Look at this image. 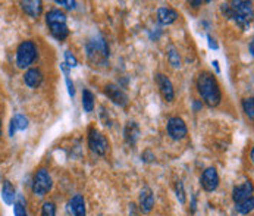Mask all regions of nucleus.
<instances>
[{"mask_svg": "<svg viewBox=\"0 0 254 216\" xmlns=\"http://www.w3.org/2000/svg\"><path fill=\"white\" fill-rule=\"evenodd\" d=\"M38 56L36 43L33 40H25L22 41L18 49H16V67L19 70H27L30 68Z\"/></svg>", "mask_w": 254, "mask_h": 216, "instance_id": "20e7f679", "label": "nucleus"}, {"mask_svg": "<svg viewBox=\"0 0 254 216\" xmlns=\"http://www.w3.org/2000/svg\"><path fill=\"white\" fill-rule=\"evenodd\" d=\"M156 82L159 85V90H160L163 99L166 102H174L175 100V90H174V85H172L171 79L163 73H157L156 75Z\"/></svg>", "mask_w": 254, "mask_h": 216, "instance_id": "9d476101", "label": "nucleus"}, {"mask_svg": "<svg viewBox=\"0 0 254 216\" xmlns=\"http://www.w3.org/2000/svg\"><path fill=\"white\" fill-rule=\"evenodd\" d=\"M197 91L209 108H216L222 102V91L218 79L212 72L203 71L197 78Z\"/></svg>", "mask_w": 254, "mask_h": 216, "instance_id": "f257e3e1", "label": "nucleus"}, {"mask_svg": "<svg viewBox=\"0 0 254 216\" xmlns=\"http://www.w3.org/2000/svg\"><path fill=\"white\" fill-rule=\"evenodd\" d=\"M52 187H53V180H52V175L49 174V171L44 168L37 169L34 177H33V182H31L33 194L38 196V197H44L50 193Z\"/></svg>", "mask_w": 254, "mask_h": 216, "instance_id": "39448f33", "label": "nucleus"}, {"mask_svg": "<svg viewBox=\"0 0 254 216\" xmlns=\"http://www.w3.org/2000/svg\"><path fill=\"white\" fill-rule=\"evenodd\" d=\"M105 94L109 97L115 105H118L121 108H125L128 105V96H127V93L119 85H116V84H108L105 87Z\"/></svg>", "mask_w": 254, "mask_h": 216, "instance_id": "1a4fd4ad", "label": "nucleus"}, {"mask_svg": "<svg viewBox=\"0 0 254 216\" xmlns=\"http://www.w3.org/2000/svg\"><path fill=\"white\" fill-rule=\"evenodd\" d=\"M190 4H194V7H198L200 4H203V1H191Z\"/></svg>", "mask_w": 254, "mask_h": 216, "instance_id": "473e14b6", "label": "nucleus"}, {"mask_svg": "<svg viewBox=\"0 0 254 216\" xmlns=\"http://www.w3.org/2000/svg\"><path fill=\"white\" fill-rule=\"evenodd\" d=\"M69 209H71L73 216H87L85 200L81 194H75L69 200Z\"/></svg>", "mask_w": 254, "mask_h": 216, "instance_id": "f3484780", "label": "nucleus"}, {"mask_svg": "<svg viewBox=\"0 0 254 216\" xmlns=\"http://www.w3.org/2000/svg\"><path fill=\"white\" fill-rule=\"evenodd\" d=\"M65 65H68L69 68H75V67H78V61H76V58L73 56L71 52H65V62H64Z\"/></svg>", "mask_w": 254, "mask_h": 216, "instance_id": "cd10ccee", "label": "nucleus"}, {"mask_svg": "<svg viewBox=\"0 0 254 216\" xmlns=\"http://www.w3.org/2000/svg\"><path fill=\"white\" fill-rule=\"evenodd\" d=\"M49 30H50V34L58 41H64L69 36V30L66 24H53V25H49Z\"/></svg>", "mask_w": 254, "mask_h": 216, "instance_id": "412c9836", "label": "nucleus"}, {"mask_svg": "<svg viewBox=\"0 0 254 216\" xmlns=\"http://www.w3.org/2000/svg\"><path fill=\"white\" fill-rule=\"evenodd\" d=\"M213 65H215V68H216V72H220V70H219L218 61H213Z\"/></svg>", "mask_w": 254, "mask_h": 216, "instance_id": "72a5a7b5", "label": "nucleus"}, {"mask_svg": "<svg viewBox=\"0 0 254 216\" xmlns=\"http://www.w3.org/2000/svg\"><path fill=\"white\" fill-rule=\"evenodd\" d=\"M28 128V119L24 116V115H15L12 119H10V125H9V136H15L16 131H24Z\"/></svg>", "mask_w": 254, "mask_h": 216, "instance_id": "a211bd4d", "label": "nucleus"}, {"mask_svg": "<svg viewBox=\"0 0 254 216\" xmlns=\"http://www.w3.org/2000/svg\"><path fill=\"white\" fill-rule=\"evenodd\" d=\"M0 137H1V119H0Z\"/></svg>", "mask_w": 254, "mask_h": 216, "instance_id": "c9c22d12", "label": "nucleus"}, {"mask_svg": "<svg viewBox=\"0 0 254 216\" xmlns=\"http://www.w3.org/2000/svg\"><path fill=\"white\" fill-rule=\"evenodd\" d=\"M56 4L65 6L66 9H75L76 7V1H71V0H56Z\"/></svg>", "mask_w": 254, "mask_h": 216, "instance_id": "c85d7f7f", "label": "nucleus"}, {"mask_svg": "<svg viewBox=\"0 0 254 216\" xmlns=\"http://www.w3.org/2000/svg\"><path fill=\"white\" fill-rule=\"evenodd\" d=\"M82 108L87 113L94 110V94L90 90H82Z\"/></svg>", "mask_w": 254, "mask_h": 216, "instance_id": "4be33fe9", "label": "nucleus"}, {"mask_svg": "<svg viewBox=\"0 0 254 216\" xmlns=\"http://www.w3.org/2000/svg\"><path fill=\"white\" fill-rule=\"evenodd\" d=\"M166 130H168V134L172 140L175 142H180L184 140L188 134V130H187V125L184 122V119L180 116H172L169 118L168 121V125H166Z\"/></svg>", "mask_w": 254, "mask_h": 216, "instance_id": "0eeeda50", "label": "nucleus"}, {"mask_svg": "<svg viewBox=\"0 0 254 216\" xmlns=\"http://www.w3.org/2000/svg\"><path fill=\"white\" fill-rule=\"evenodd\" d=\"M207 40H209V46H210L212 49H218V44H216V41L212 38V36H207Z\"/></svg>", "mask_w": 254, "mask_h": 216, "instance_id": "2f4dec72", "label": "nucleus"}, {"mask_svg": "<svg viewBox=\"0 0 254 216\" xmlns=\"http://www.w3.org/2000/svg\"><path fill=\"white\" fill-rule=\"evenodd\" d=\"M168 59H169V64L174 68H181V56H180L178 50L174 46L168 47Z\"/></svg>", "mask_w": 254, "mask_h": 216, "instance_id": "5701e85b", "label": "nucleus"}, {"mask_svg": "<svg viewBox=\"0 0 254 216\" xmlns=\"http://www.w3.org/2000/svg\"><path fill=\"white\" fill-rule=\"evenodd\" d=\"M253 52H254V43L252 41V43H250V55H253Z\"/></svg>", "mask_w": 254, "mask_h": 216, "instance_id": "f704fd0d", "label": "nucleus"}, {"mask_svg": "<svg viewBox=\"0 0 254 216\" xmlns=\"http://www.w3.org/2000/svg\"><path fill=\"white\" fill-rule=\"evenodd\" d=\"M24 82L30 88H37L43 82V73L38 68H30L24 73Z\"/></svg>", "mask_w": 254, "mask_h": 216, "instance_id": "f8f14e48", "label": "nucleus"}, {"mask_svg": "<svg viewBox=\"0 0 254 216\" xmlns=\"http://www.w3.org/2000/svg\"><path fill=\"white\" fill-rule=\"evenodd\" d=\"M88 147L97 156H105L109 150V142L99 130L90 128L88 130Z\"/></svg>", "mask_w": 254, "mask_h": 216, "instance_id": "423d86ee", "label": "nucleus"}, {"mask_svg": "<svg viewBox=\"0 0 254 216\" xmlns=\"http://www.w3.org/2000/svg\"><path fill=\"white\" fill-rule=\"evenodd\" d=\"M175 193H177L178 202H180L181 205H184V203L187 202V196H185V190H184L182 181H177V184H175Z\"/></svg>", "mask_w": 254, "mask_h": 216, "instance_id": "bb28decb", "label": "nucleus"}, {"mask_svg": "<svg viewBox=\"0 0 254 216\" xmlns=\"http://www.w3.org/2000/svg\"><path fill=\"white\" fill-rule=\"evenodd\" d=\"M66 85H68V91H69V96L73 97L75 96V88H73V82L66 76Z\"/></svg>", "mask_w": 254, "mask_h": 216, "instance_id": "c756f323", "label": "nucleus"}, {"mask_svg": "<svg viewBox=\"0 0 254 216\" xmlns=\"http://www.w3.org/2000/svg\"><path fill=\"white\" fill-rule=\"evenodd\" d=\"M46 24L53 25V24H66V15L59 10V9H52L50 12L46 13Z\"/></svg>", "mask_w": 254, "mask_h": 216, "instance_id": "aec40b11", "label": "nucleus"}, {"mask_svg": "<svg viewBox=\"0 0 254 216\" xmlns=\"http://www.w3.org/2000/svg\"><path fill=\"white\" fill-rule=\"evenodd\" d=\"M40 216H56V206L53 202H46L41 206V215Z\"/></svg>", "mask_w": 254, "mask_h": 216, "instance_id": "b1692460", "label": "nucleus"}, {"mask_svg": "<svg viewBox=\"0 0 254 216\" xmlns=\"http://www.w3.org/2000/svg\"><path fill=\"white\" fill-rule=\"evenodd\" d=\"M154 206V196H153V191L150 187H143L141 193H140V211L143 214H148L151 212Z\"/></svg>", "mask_w": 254, "mask_h": 216, "instance_id": "9b49d317", "label": "nucleus"}, {"mask_svg": "<svg viewBox=\"0 0 254 216\" xmlns=\"http://www.w3.org/2000/svg\"><path fill=\"white\" fill-rule=\"evenodd\" d=\"M232 200L235 203L237 211L241 215H249L254 209V197H253V184L252 181H246L232 190Z\"/></svg>", "mask_w": 254, "mask_h": 216, "instance_id": "f03ea898", "label": "nucleus"}, {"mask_svg": "<svg viewBox=\"0 0 254 216\" xmlns=\"http://www.w3.org/2000/svg\"><path fill=\"white\" fill-rule=\"evenodd\" d=\"M231 7L234 10V13L243 16V18H247L252 21L253 18V7H252V1H232L231 3Z\"/></svg>", "mask_w": 254, "mask_h": 216, "instance_id": "4468645a", "label": "nucleus"}, {"mask_svg": "<svg viewBox=\"0 0 254 216\" xmlns=\"http://www.w3.org/2000/svg\"><path fill=\"white\" fill-rule=\"evenodd\" d=\"M13 215L28 216V214H27V209H25V205H24V199H22V197L19 199V202H15V205H13Z\"/></svg>", "mask_w": 254, "mask_h": 216, "instance_id": "393cba45", "label": "nucleus"}, {"mask_svg": "<svg viewBox=\"0 0 254 216\" xmlns=\"http://www.w3.org/2000/svg\"><path fill=\"white\" fill-rule=\"evenodd\" d=\"M157 19L162 25H171L178 19V12L172 7H160L157 10Z\"/></svg>", "mask_w": 254, "mask_h": 216, "instance_id": "2eb2a0df", "label": "nucleus"}, {"mask_svg": "<svg viewBox=\"0 0 254 216\" xmlns=\"http://www.w3.org/2000/svg\"><path fill=\"white\" fill-rule=\"evenodd\" d=\"M1 200L7 205V206H13L15 205V199H16V191L15 187L12 185L10 181H3L1 184Z\"/></svg>", "mask_w": 254, "mask_h": 216, "instance_id": "dca6fc26", "label": "nucleus"}, {"mask_svg": "<svg viewBox=\"0 0 254 216\" xmlns=\"http://www.w3.org/2000/svg\"><path fill=\"white\" fill-rule=\"evenodd\" d=\"M219 181L220 180H219L218 171L213 166L204 169L203 174H201V177H200V184H201L203 190L207 191V193H213L215 190H218Z\"/></svg>", "mask_w": 254, "mask_h": 216, "instance_id": "6e6552de", "label": "nucleus"}, {"mask_svg": "<svg viewBox=\"0 0 254 216\" xmlns=\"http://www.w3.org/2000/svg\"><path fill=\"white\" fill-rule=\"evenodd\" d=\"M203 108V103H201V100H195L194 103H192V109H194V112H198L200 109Z\"/></svg>", "mask_w": 254, "mask_h": 216, "instance_id": "7c9ffc66", "label": "nucleus"}, {"mask_svg": "<svg viewBox=\"0 0 254 216\" xmlns=\"http://www.w3.org/2000/svg\"><path fill=\"white\" fill-rule=\"evenodd\" d=\"M124 134H125V140H127V143L131 144V145H134V144L137 143V140H138L140 128H138V125H137L135 122H128V124H127V127H125Z\"/></svg>", "mask_w": 254, "mask_h": 216, "instance_id": "6ab92c4d", "label": "nucleus"}, {"mask_svg": "<svg viewBox=\"0 0 254 216\" xmlns=\"http://www.w3.org/2000/svg\"><path fill=\"white\" fill-rule=\"evenodd\" d=\"M19 4H21L22 10L31 18H38L43 12V1L41 0H27V1H21Z\"/></svg>", "mask_w": 254, "mask_h": 216, "instance_id": "ddd939ff", "label": "nucleus"}, {"mask_svg": "<svg viewBox=\"0 0 254 216\" xmlns=\"http://www.w3.org/2000/svg\"><path fill=\"white\" fill-rule=\"evenodd\" d=\"M243 109H244L246 115H247L250 119H253L254 118V102L252 97H250V99H244V100H243Z\"/></svg>", "mask_w": 254, "mask_h": 216, "instance_id": "a878e982", "label": "nucleus"}, {"mask_svg": "<svg viewBox=\"0 0 254 216\" xmlns=\"http://www.w3.org/2000/svg\"><path fill=\"white\" fill-rule=\"evenodd\" d=\"M87 59L94 67H106L109 59V46L102 36H96L85 44Z\"/></svg>", "mask_w": 254, "mask_h": 216, "instance_id": "7ed1b4c3", "label": "nucleus"}]
</instances>
